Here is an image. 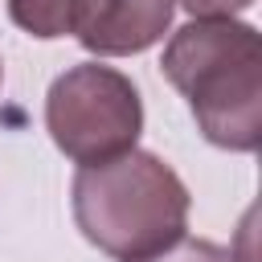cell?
I'll return each instance as SVG.
<instances>
[{"mask_svg": "<svg viewBox=\"0 0 262 262\" xmlns=\"http://www.w3.org/2000/svg\"><path fill=\"white\" fill-rule=\"evenodd\" d=\"M139 262H237L225 246H217V242H209V237H188V233H180L172 246H164V250H156L151 258H139Z\"/></svg>", "mask_w": 262, "mask_h": 262, "instance_id": "cell-6", "label": "cell"}, {"mask_svg": "<svg viewBox=\"0 0 262 262\" xmlns=\"http://www.w3.org/2000/svg\"><path fill=\"white\" fill-rule=\"evenodd\" d=\"M0 78H4V66H0Z\"/></svg>", "mask_w": 262, "mask_h": 262, "instance_id": "cell-8", "label": "cell"}, {"mask_svg": "<svg viewBox=\"0 0 262 262\" xmlns=\"http://www.w3.org/2000/svg\"><path fill=\"white\" fill-rule=\"evenodd\" d=\"M45 131L78 168L115 160L131 151L143 131L139 90L115 66H70L45 94Z\"/></svg>", "mask_w": 262, "mask_h": 262, "instance_id": "cell-3", "label": "cell"}, {"mask_svg": "<svg viewBox=\"0 0 262 262\" xmlns=\"http://www.w3.org/2000/svg\"><path fill=\"white\" fill-rule=\"evenodd\" d=\"M184 94L201 135L225 151H254L262 139V41L233 16H196L172 33L160 61Z\"/></svg>", "mask_w": 262, "mask_h": 262, "instance_id": "cell-1", "label": "cell"}, {"mask_svg": "<svg viewBox=\"0 0 262 262\" xmlns=\"http://www.w3.org/2000/svg\"><path fill=\"white\" fill-rule=\"evenodd\" d=\"M74 221L115 262H139L172 246L188 225V188L156 151H123L74 176Z\"/></svg>", "mask_w": 262, "mask_h": 262, "instance_id": "cell-2", "label": "cell"}, {"mask_svg": "<svg viewBox=\"0 0 262 262\" xmlns=\"http://www.w3.org/2000/svg\"><path fill=\"white\" fill-rule=\"evenodd\" d=\"M106 8L111 0H8L12 25L41 41H57V37L86 41L106 16Z\"/></svg>", "mask_w": 262, "mask_h": 262, "instance_id": "cell-5", "label": "cell"}, {"mask_svg": "<svg viewBox=\"0 0 262 262\" xmlns=\"http://www.w3.org/2000/svg\"><path fill=\"white\" fill-rule=\"evenodd\" d=\"M172 12H176V0H111L106 16L82 45L98 57L143 53L147 45H156L168 33Z\"/></svg>", "mask_w": 262, "mask_h": 262, "instance_id": "cell-4", "label": "cell"}, {"mask_svg": "<svg viewBox=\"0 0 262 262\" xmlns=\"http://www.w3.org/2000/svg\"><path fill=\"white\" fill-rule=\"evenodd\" d=\"M180 8H188L192 16H233L242 8H250L254 0H176Z\"/></svg>", "mask_w": 262, "mask_h": 262, "instance_id": "cell-7", "label": "cell"}]
</instances>
